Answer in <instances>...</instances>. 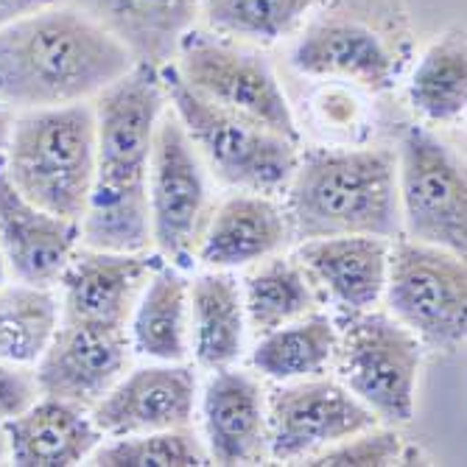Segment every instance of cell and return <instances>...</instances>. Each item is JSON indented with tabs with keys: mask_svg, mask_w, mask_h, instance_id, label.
<instances>
[{
	"mask_svg": "<svg viewBox=\"0 0 467 467\" xmlns=\"http://www.w3.org/2000/svg\"><path fill=\"white\" fill-rule=\"evenodd\" d=\"M160 67L135 62L93 99L96 174L81 227V244L115 252H146L149 165L157 120L165 112Z\"/></svg>",
	"mask_w": 467,
	"mask_h": 467,
	"instance_id": "6da1fadb",
	"label": "cell"
},
{
	"mask_svg": "<svg viewBox=\"0 0 467 467\" xmlns=\"http://www.w3.org/2000/svg\"><path fill=\"white\" fill-rule=\"evenodd\" d=\"M135 59L76 6H54L0 26V104L12 112L90 101Z\"/></svg>",
	"mask_w": 467,
	"mask_h": 467,
	"instance_id": "7a4b0ae2",
	"label": "cell"
},
{
	"mask_svg": "<svg viewBox=\"0 0 467 467\" xmlns=\"http://www.w3.org/2000/svg\"><path fill=\"white\" fill-rule=\"evenodd\" d=\"M294 241L327 235L398 238V157L389 149H311L285 185Z\"/></svg>",
	"mask_w": 467,
	"mask_h": 467,
	"instance_id": "3957f363",
	"label": "cell"
},
{
	"mask_svg": "<svg viewBox=\"0 0 467 467\" xmlns=\"http://www.w3.org/2000/svg\"><path fill=\"white\" fill-rule=\"evenodd\" d=\"M15 188L54 216L81 222L96 174V109L90 101L15 112L4 149Z\"/></svg>",
	"mask_w": 467,
	"mask_h": 467,
	"instance_id": "277c9868",
	"label": "cell"
},
{
	"mask_svg": "<svg viewBox=\"0 0 467 467\" xmlns=\"http://www.w3.org/2000/svg\"><path fill=\"white\" fill-rule=\"evenodd\" d=\"M160 78L171 112L182 123L199 157L207 160L224 185L269 196L285 191L296 168V157H300L296 143L204 99L174 65L160 67Z\"/></svg>",
	"mask_w": 467,
	"mask_h": 467,
	"instance_id": "5b68a950",
	"label": "cell"
},
{
	"mask_svg": "<svg viewBox=\"0 0 467 467\" xmlns=\"http://www.w3.org/2000/svg\"><path fill=\"white\" fill-rule=\"evenodd\" d=\"M338 369L342 384L389 426H406L414 417L422 345L392 314L342 311L338 325Z\"/></svg>",
	"mask_w": 467,
	"mask_h": 467,
	"instance_id": "8992f818",
	"label": "cell"
},
{
	"mask_svg": "<svg viewBox=\"0 0 467 467\" xmlns=\"http://www.w3.org/2000/svg\"><path fill=\"white\" fill-rule=\"evenodd\" d=\"M387 308L422 348L456 353L467 336V269L464 254L451 249L398 241L389 249Z\"/></svg>",
	"mask_w": 467,
	"mask_h": 467,
	"instance_id": "52a82bcc",
	"label": "cell"
},
{
	"mask_svg": "<svg viewBox=\"0 0 467 467\" xmlns=\"http://www.w3.org/2000/svg\"><path fill=\"white\" fill-rule=\"evenodd\" d=\"M174 59L171 65L196 93L266 126L291 143H300V130L283 84L261 51L213 31L191 28Z\"/></svg>",
	"mask_w": 467,
	"mask_h": 467,
	"instance_id": "ba28073f",
	"label": "cell"
},
{
	"mask_svg": "<svg viewBox=\"0 0 467 467\" xmlns=\"http://www.w3.org/2000/svg\"><path fill=\"white\" fill-rule=\"evenodd\" d=\"M395 157L400 224L406 235L464 254L467 182L456 154L429 130L409 126Z\"/></svg>",
	"mask_w": 467,
	"mask_h": 467,
	"instance_id": "9c48e42d",
	"label": "cell"
},
{
	"mask_svg": "<svg viewBox=\"0 0 467 467\" xmlns=\"http://www.w3.org/2000/svg\"><path fill=\"white\" fill-rule=\"evenodd\" d=\"M207 222L204 162L174 112H162L154 130L149 165L151 244L177 269L193 266L199 235Z\"/></svg>",
	"mask_w": 467,
	"mask_h": 467,
	"instance_id": "30bf717a",
	"label": "cell"
},
{
	"mask_svg": "<svg viewBox=\"0 0 467 467\" xmlns=\"http://www.w3.org/2000/svg\"><path fill=\"white\" fill-rule=\"evenodd\" d=\"M288 65L300 76L350 81L372 93H387L400 78L403 57L398 36L380 17L336 6L303 26Z\"/></svg>",
	"mask_w": 467,
	"mask_h": 467,
	"instance_id": "8fae6325",
	"label": "cell"
},
{
	"mask_svg": "<svg viewBox=\"0 0 467 467\" xmlns=\"http://www.w3.org/2000/svg\"><path fill=\"white\" fill-rule=\"evenodd\" d=\"M378 417L338 380H285L266 395L269 459L300 462L378 426Z\"/></svg>",
	"mask_w": 467,
	"mask_h": 467,
	"instance_id": "7c38bea8",
	"label": "cell"
},
{
	"mask_svg": "<svg viewBox=\"0 0 467 467\" xmlns=\"http://www.w3.org/2000/svg\"><path fill=\"white\" fill-rule=\"evenodd\" d=\"M130 356L132 342L126 327L62 319L51 345L34 364L36 392L93 409L126 372Z\"/></svg>",
	"mask_w": 467,
	"mask_h": 467,
	"instance_id": "4fadbf2b",
	"label": "cell"
},
{
	"mask_svg": "<svg viewBox=\"0 0 467 467\" xmlns=\"http://www.w3.org/2000/svg\"><path fill=\"white\" fill-rule=\"evenodd\" d=\"M199 380L182 361H157L120 375L115 387L90 409L104 437H132L193 422Z\"/></svg>",
	"mask_w": 467,
	"mask_h": 467,
	"instance_id": "5bb4252c",
	"label": "cell"
},
{
	"mask_svg": "<svg viewBox=\"0 0 467 467\" xmlns=\"http://www.w3.org/2000/svg\"><path fill=\"white\" fill-rule=\"evenodd\" d=\"M78 244V222L54 216L23 196L0 157V252L9 275L20 283L57 288Z\"/></svg>",
	"mask_w": 467,
	"mask_h": 467,
	"instance_id": "9a60e30c",
	"label": "cell"
},
{
	"mask_svg": "<svg viewBox=\"0 0 467 467\" xmlns=\"http://www.w3.org/2000/svg\"><path fill=\"white\" fill-rule=\"evenodd\" d=\"M151 275L143 252L78 246L59 277V308L67 322L126 327Z\"/></svg>",
	"mask_w": 467,
	"mask_h": 467,
	"instance_id": "2e32d148",
	"label": "cell"
},
{
	"mask_svg": "<svg viewBox=\"0 0 467 467\" xmlns=\"http://www.w3.org/2000/svg\"><path fill=\"white\" fill-rule=\"evenodd\" d=\"M204 448L210 462L261 464L269 459L266 392L261 380L233 367L213 369L202 392Z\"/></svg>",
	"mask_w": 467,
	"mask_h": 467,
	"instance_id": "e0dca14e",
	"label": "cell"
},
{
	"mask_svg": "<svg viewBox=\"0 0 467 467\" xmlns=\"http://www.w3.org/2000/svg\"><path fill=\"white\" fill-rule=\"evenodd\" d=\"M291 241L285 207L275 196L238 191L227 196L204 222L196 258L210 269L230 272L280 254Z\"/></svg>",
	"mask_w": 467,
	"mask_h": 467,
	"instance_id": "ac0fdd59",
	"label": "cell"
},
{
	"mask_svg": "<svg viewBox=\"0 0 467 467\" xmlns=\"http://www.w3.org/2000/svg\"><path fill=\"white\" fill-rule=\"evenodd\" d=\"M6 462L20 467H70L90 459L104 434L90 409L36 395L20 414L4 420Z\"/></svg>",
	"mask_w": 467,
	"mask_h": 467,
	"instance_id": "d6986e66",
	"label": "cell"
},
{
	"mask_svg": "<svg viewBox=\"0 0 467 467\" xmlns=\"http://www.w3.org/2000/svg\"><path fill=\"white\" fill-rule=\"evenodd\" d=\"M389 249L378 235H327L300 241L296 261L342 311H367L384 296Z\"/></svg>",
	"mask_w": 467,
	"mask_h": 467,
	"instance_id": "ffe728a7",
	"label": "cell"
},
{
	"mask_svg": "<svg viewBox=\"0 0 467 467\" xmlns=\"http://www.w3.org/2000/svg\"><path fill=\"white\" fill-rule=\"evenodd\" d=\"M73 6L112 34L135 62L151 67L171 65L199 20V0H73Z\"/></svg>",
	"mask_w": 467,
	"mask_h": 467,
	"instance_id": "44dd1931",
	"label": "cell"
},
{
	"mask_svg": "<svg viewBox=\"0 0 467 467\" xmlns=\"http://www.w3.org/2000/svg\"><path fill=\"white\" fill-rule=\"evenodd\" d=\"M130 342L151 361H185L191 353V283L171 264L151 269L130 317Z\"/></svg>",
	"mask_w": 467,
	"mask_h": 467,
	"instance_id": "7402d4cb",
	"label": "cell"
},
{
	"mask_svg": "<svg viewBox=\"0 0 467 467\" xmlns=\"http://www.w3.org/2000/svg\"><path fill=\"white\" fill-rule=\"evenodd\" d=\"M241 283L227 269L204 272L191 283V348L204 369L233 367L246 345Z\"/></svg>",
	"mask_w": 467,
	"mask_h": 467,
	"instance_id": "603a6c76",
	"label": "cell"
},
{
	"mask_svg": "<svg viewBox=\"0 0 467 467\" xmlns=\"http://www.w3.org/2000/svg\"><path fill=\"white\" fill-rule=\"evenodd\" d=\"M336 322L327 314L311 311L269 333H261L258 345L252 350V369L275 384L314 378L336 361Z\"/></svg>",
	"mask_w": 467,
	"mask_h": 467,
	"instance_id": "cb8c5ba5",
	"label": "cell"
},
{
	"mask_svg": "<svg viewBox=\"0 0 467 467\" xmlns=\"http://www.w3.org/2000/svg\"><path fill=\"white\" fill-rule=\"evenodd\" d=\"M241 294L246 325L254 333H269L285 322L317 311L314 280L300 261L283 258V254L258 261V266L244 277Z\"/></svg>",
	"mask_w": 467,
	"mask_h": 467,
	"instance_id": "d4e9b609",
	"label": "cell"
},
{
	"mask_svg": "<svg viewBox=\"0 0 467 467\" xmlns=\"http://www.w3.org/2000/svg\"><path fill=\"white\" fill-rule=\"evenodd\" d=\"M62 322L59 294L51 285L15 283L0 288V361L34 367Z\"/></svg>",
	"mask_w": 467,
	"mask_h": 467,
	"instance_id": "484cf974",
	"label": "cell"
},
{
	"mask_svg": "<svg viewBox=\"0 0 467 467\" xmlns=\"http://www.w3.org/2000/svg\"><path fill=\"white\" fill-rule=\"evenodd\" d=\"M411 107L431 123H453L467 107V42L464 28L442 34L420 57L409 78Z\"/></svg>",
	"mask_w": 467,
	"mask_h": 467,
	"instance_id": "4316f807",
	"label": "cell"
},
{
	"mask_svg": "<svg viewBox=\"0 0 467 467\" xmlns=\"http://www.w3.org/2000/svg\"><path fill=\"white\" fill-rule=\"evenodd\" d=\"M317 4L319 0H199V17L213 34L272 46L300 28Z\"/></svg>",
	"mask_w": 467,
	"mask_h": 467,
	"instance_id": "83f0119b",
	"label": "cell"
},
{
	"mask_svg": "<svg viewBox=\"0 0 467 467\" xmlns=\"http://www.w3.org/2000/svg\"><path fill=\"white\" fill-rule=\"evenodd\" d=\"M90 464L101 467H202L210 464L207 448L191 426L165 429L101 442Z\"/></svg>",
	"mask_w": 467,
	"mask_h": 467,
	"instance_id": "f1b7e54d",
	"label": "cell"
},
{
	"mask_svg": "<svg viewBox=\"0 0 467 467\" xmlns=\"http://www.w3.org/2000/svg\"><path fill=\"white\" fill-rule=\"evenodd\" d=\"M403 459V440L395 429H367L358 431L342 442H336L311 459L306 464H319V467H387L398 464Z\"/></svg>",
	"mask_w": 467,
	"mask_h": 467,
	"instance_id": "f546056e",
	"label": "cell"
},
{
	"mask_svg": "<svg viewBox=\"0 0 467 467\" xmlns=\"http://www.w3.org/2000/svg\"><path fill=\"white\" fill-rule=\"evenodd\" d=\"M36 395V380L28 367L0 361V422L20 414Z\"/></svg>",
	"mask_w": 467,
	"mask_h": 467,
	"instance_id": "4dcf8cb0",
	"label": "cell"
},
{
	"mask_svg": "<svg viewBox=\"0 0 467 467\" xmlns=\"http://www.w3.org/2000/svg\"><path fill=\"white\" fill-rule=\"evenodd\" d=\"M62 4H67V0H0V26L17 17H26V15H34V12L62 6Z\"/></svg>",
	"mask_w": 467,
	"mask_h": 467,
	"instance_id": "1f68e13d",
	"label": "cell"
},
{
	"mask_svg": "<svg viewBox=\"0 0 467 467\" xmlns=\"http://www.w3.org/2000/svg\"><path fill=\"white\" fill-rule=\"evenodd\" d=\"M12 120H15V112L6 104H0V154H4V149H6V140H9V132H12Z\"/></svg>",
	"mask_w": 467,
	"mask_h": 467,
	"instance_id": "d6a6232c",
	"label": "cell"
},
{
	"mask_svg": "<svg viewBox=\"0 0 467 467\" xmlns=\"http://www.w3.org/2000/svg\"><path fill=\"white\" fill-rule=\"evenodd\" d=\"M9 283V266L4 261V252H0V288H4Z\"/></svg>",
	"mask_w": 467,
	"mask_h": 467,
	"instance_id": "836d02e7",
	"label": "cell"
},
{
	"mask_svg": "<svg viewBox=\"0 0 467 467\" xmlns=\"http://www.w3.org/2000/svg\"><path fill=\"white\" fill-rule=\"evenodd\" d=\"M6 462V434H4V422H0V464Z\"/></svg>",
	"mask_w": 467,
	"mask_h": 467,
	"instance_id": "e575fe53",
	"label": "cell"
}]
</instances>
